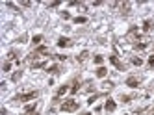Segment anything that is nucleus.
Segmentation results:
<instances>
[{
	"label": "nucleus",
	"instance_id": "obj_1",
	"mask_svg": "<svg viewBox=\"0 0 154 115\" xmlns=\"http://www.w3.org/2000/svg\"><path fill=\"white\" fill-rule=\"evenodd\" d=\"M37 95H39L37 91H30V93H19V95H15V97H13V100H15V102H26V100H34Z\"/></svg>",
	"mask_w": 154,
	"mask_h": 115
},
{
	"label": "nucleus",
	"instance_id": "obj_2",
	"mask_svg": "<svg viewBox=\"0 0 154 115\" xmlns=\"http://www.w3.org/2000/svg\"><path fill=\"white\" fill-rule=\"evenodd\" d=\"M78 110V102L76 100H65L61 104V112H76Z\"/></svg>",
	"mask_w": 154,
	"mask_h": 115
},
{
	"label": "nucleus",
	"instance_id": "obj_3",
	"mask_svg": "<svg viewBox=\"0 0 154 115\" xmlns=\"http://www.w3.org/2000/svg\"><path fill=\"white\" fill-rule=\"evenodd\" d=\"M104 108H106V112H115V108H117V104H115V100H112V99H108L106 100V106H104Z\"/></svg>",
	"mask_w": 154,
	"mask_h": 115
},
{
	"label": "nucleus",
	"instance_id": "obj_4",
	"mask_svg": "<svg viewBox=\"0 0 154 115\" xmlns=\"http://www.w3.org/2000/svg\"><path fill=\"white\" fill-rule=\"evenodd\" d=\"M71 45H73V41L69 37H60L58 39V47H61V48H63V47H71Z\"/></svg>",
	"mask_w": 154,
	"mask_h": 115
},
{
	"label": "nucleus",
	"instance_id": "obj_5",
	"mask_svg": "<svg viewBox=\"0 0 154 115\" xmlns=\"http://www.w3.org/2000/svg\"><path fill=\"white\" fill-rule=\"evenodd\" d=\"M126 86H128V87H138L139 86V80H138V78H134V76H130L128 80H126Z\"/></svg>",
	"mask_w": 154,
	"mask_h": 115
},
{
	"label": "nucleus",
	"instance_id": "obj_6",
	"mask_svg": "<svg viewBox=\"0 0 154 115\" xmlns=\"http://www.w3.org/2000/svg\"><path fill=\"white\" fill-rule=\"evenodd\" d=\"M110 61H112V63H113V65H115V67H117L119 71H123V69H125V67H123V63H121V61H119V60H117V57H115V56H110Z\"/></svg>",
	"mask_w": 154,
	"mask_h": 115
},
{
	"label": "nucleus",
	"instance_id": "obj_7",
	"mask_svg": "<svg viewBox=\"0 0 154 115\" xmlns=\"http://www.w3.org/2000/svg\"><path fill=\"white\" fill-rule=\"evenodd\" d=\"M106 74H108V69L106 67H99V69H97V76H99V78H104Z\"/></svg>",
	"mask_w": 154,
	"mask_h": 115
},
{
	"label": "nucleus",
	"instance_id": "obj_8",
	"mask_svg": "<svg viewBox=\"0 0 154 115\" xmlns=\"http://www.w3.org/2000/svg\"><path fill=\"white\" fill-rule=\"evenodd\" d=\"M152 21H145V23H143V30H145V32H151V30H152Z\"/></svg>",
	"mask_w": 154,
	"mask_h": 115
},
{
	"label": "nucleus",
	"instance_id": "obj_9",
	"mask_svg": "<svg viewBox=\"0 0 154 115\" xmlns=\"http://www.w3.org/2000/svg\"><path fill=\"white\" fill-rule=\"evenodd\" d=\"M67 89H69V87H67V86H61V87H60V89H58V95H56V99H54V100H58V99H60V97H61V95H63V93H67Z\"/></svg>",
	"mask_w": 154,
	"mask_h": 115
},
{
	"label": "nucleus",
	"instance_id": "obj_10",
	"mask_svg": "<svg viewBox=\"0 0 154 115\" xmlns=\"http://www.w3.org/2000/svg\"><path fill=\"white\" fill-rule=\"evenodd\" d=\"M34 110H36V104H30V106H26V110H24V113H26V115H30V113H32V112H34Z\"/></svg>",
	"mask_w": 154,
	"mask_h": 115
},
{
	"label": "nucleus",
	"instance_id": "obj_11",
	"mask_svg": "<svg viewBox=\"0 0 154 115\" xmlns=\"http://www.w3.org/2000/svg\"><path fill=\"white\" fill-rule=\"evenodd\" d=\"M36 54H48V48L47 47H39L36 50Z\"/></svg>",
	"mask_w": 154,
	"mask_h": 115
},
{
	"label": "nucleus",
	"instance_id": "obj_12",
	"mask_svg": "<svg viewBox=\"0 0 154 115\" xmlns=\"http://www.w3.org/2000/svg\"><path fill=\"white\" fill-rule=\"evenodd\" d=\"M21 76H23V73H21V71H17V73H13V76H11V80L13 82H17V80H19V78Z\"/></svg>",
	"mask_w": 154,
	"mask_h": 115
},
{
	"label": "nucleus",
	"instance_id": "obj_13",
	"mask_svg": "<svg viewBox=\"0 0 154 115\" xmlns=\"http://www.w3.org/2000/svg\"><path fill=\"white\" fill-rule=\"evenodd\" d=\"M74 23H76V24H84V23H87V19H86V17H76Z\"/></svg>",
	"mask_w": 154,
	"mask_h": 115
},
{
	"label": "nucleus",
	"instance_id": "obj_14",
	"mask_svg": "<svg viewBox=\"0 0 154 115\" xmlns=\"http://www.w3.org/2000/svg\"><path fill=\"white\" fill-rule=\"evenodd\" d=\"M45 65H47L45 61H37V63H34V65H32V69H41V67H45Z\"/></svg>",
	"mask_w": 154,
	"mask_h": 115
},
{
	"label": "nucleus",
	"instance_id": "obj_15",
	"mask_svg": "<svg viewBox=\"0 0 154 115\" xmlns=\"http://www.w3.org/2000/svg\"><path fill=\"white\" fill-rule=\"evenodd\" d=\"M41 35H34V39H32V43H34V45H39V43H41Z\"/></svg>",
	"mask_w": 154,
	"mask_h": 115
},
{
	"label": "nucleus",
	"instance_id": "obj_16",
	"mask_svg": "<svg viewBox=\"0 0 154 115\" xmlns=\"http://www.w3.org/2000/svg\"><path fill=\"white\" fill-rule=\"evenodd\" d=\"M93 61H95L97 65H100V63L104 61V57H102V56H95V57H93Z\"/></svg>",
	"mask_w": 154,
	"mask_h": 115
},
{
	"label": "nucleus",
	"instance_id": "obj_17",
	"mask_svg": "<svg viewBox=\"0 0 154 115\" xmlns=\"http://www.w3.org/2000/svg\"><path fill=\"white\" fill-rule=\"evenodd\" d=\"M87 56H89V54H87V50H84V52H82V54H80V56H78V61H84V60H86V57H87Z\"/></svg>",
	"mask_w": 154,
	"mask_h": 115
},
{
	"label": "nucleus",
	"instance_id": "obj_18",
	"mask_svg": "<svg viewBox=\"0 0 154 115\" xmlns=\"http://www.w3.org/2000/svg\"><path fill=\"white\" fill-rule=\"evenodd\" d=\"M78 86H80V84H78V82H74V86L71 87V93H73V95H74V93H76L78 89H80V87H78Z\"/></svg>",
	"mask_w": 154,
	"mask_h": 115
},
{
	"label": "nucleus",
	"instance_id": "obj_19",
	"mask_svg": "<svg viewBox=\"0 0 154 115\" xmlns=\"http://www.w3.org/2000/svg\"><path fill=\"white\" fill-rule=\"evenodd\" d=\"M132 63H134V65H138V67H139V65H141V60H139V57H132Z\"/></svg>",
	"mask_w": 154,
	"mask_h": 115
},
{
	"label": "nucleus",
	"instance_id": "obj_20",
	"mask_svg": "<svg viewBox=\"0 0 154 115\" xmlns=\"http://www.w3.org/2000/svg\"><path fill=\"white\" fill-rule=\"evenodd\" d=\"M10 69H11V63H10V61H6V63H4V73H8Z\"/></svg>",
	"mask_w": 154,
	"mask_h": 115
},
{
	"label": "nucleus",
	"instance_id": "obj_21",
	"mask_svg": "<svg viewBox=\"0 0 154 115\" xmlns=\"http://www.w3.org/2000/svg\"><path fill=\"white\" fill-rule=\"evenodd\" d=\"M48 73H52V74H54V73H60V67H58V65H54V67H50Z\"/></svg>",
	"mask_w": 154,
	"mask_h": 115
},
{
	"label": "nucleus",
	"instance_id": "obj_22",
	"mask_svg": "<svg viewBox=\"0 0 154 115\" xmlns=\"http://www.w3.org/2000/svg\"><path fill=\"white\" fill-rule=\"evenodd\" d=\"M149 65H151V67H154V56L149 57Z\"/></svg>",
	"mask_w": 154,
	"mask_h": 115
},
{
	"label": "nucleus",
	"instance_id": "obj_23",
	"mask_svg": "<svg viewBox=\"0 0 154 115\" xmlns=\"http://www.w3.org/2000/svg\"><path fill=\"white\" fill-rule=\"evenodd\" d=\"M136 47H138V48H139V50H143V48H145V47H147V45H145V43H139V45H136Z\"/></svg>",
	"mask_w": 154,
	"mask_h": 115
},
{
	"label": "nucleus",
	"instance_id": "obj_24",
	"mask_svg": "<svg viewBox=\"0 0 154 115\" xmlns=\"http://www.w3.org/2000/svg\"><path fill=\"white\" fill-rule=\"evenodd\" d=\"M80 115H91V113H80Z\"/></svg>",
	"mask_w": 154,
	"mask_h": 115
}]
</instances>
